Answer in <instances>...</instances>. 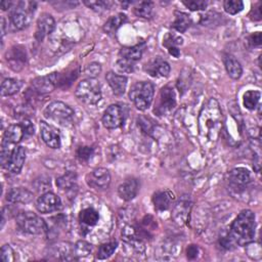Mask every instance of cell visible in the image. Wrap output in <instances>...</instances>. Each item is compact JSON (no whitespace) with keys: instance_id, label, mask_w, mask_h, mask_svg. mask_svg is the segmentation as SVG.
I'll return each instance as SVG.
<instances>
[{"instance_id":"27","label":"cell","mask_w":262,"mask_h":262,"mask_svg":"<svg viewBox=\"0 0 262 262\" xmlns=\"http://www.w3.org/2000/svg\"><path fill=\"white\" fill-rule=\"evenodd\" d=\"M223 61H224V66H225L228 76L233 80L239 79L243 74V68H242L239 61L234 56L229 55V54L224 56Z\"/></svg>"},{"instance_id":"47","label":"cell","mask_w":262,"mask_h":262,"mask_svg":"<svg viewBox=\"0 0 262 262\" xmlns=\"http://www.w3.org/2000/svg\"><path fill=\"white\" fill-rule=\"evenodd\" d=\"M249 43L251 46H260L261 45V33L260 32H255L254 34L249 36L248 39Z\"/></svg>"},{"instance_id":"19","label":"cell","mask_w":262,"mask_h":262,"mask_svg":"<svg viewBox=\"0 0 262 262\" xmlns=\"http://www.w3.org/2000/svg\"><path fill=\"white\" fill-rule=\"evenodd\" d=\"M40 134L47 146L51 148H58L60 146V135L58 130L44 121H40Z\"/></svg>"},{"instance_id":"38","label":"cell","mask_w":262,"mask_h":262,"mask_svg":"<svg viewBox=\"0 0 262 262\" xmlns=\"http://www.w3.org/2000/svg\"><path fill=\"white\" fill-rule=\"evenodd\" d=\"M78 74H79V69L73 70V71H71L70 73H67V74H64V75L59 74L57 87H60V88H68V87L72 84V82L77 78Z\"/></svg>"},{"instance_id":"16","label":"cell","mask_w":262,"mask_h":262,"mask_svg":"<svg viewBox=\"0 0 262 262\" xmlns=\"http://www.w3.org/2000/svg\"><path fill=\"white\" fill-rule=\"evenodd\" d=\"M36 208L42 214L55 212L61 208V200L55 193L48 191L39 196L36 203Z\"/></svg>"},{"instance_id":"46","label":"cell","mask_w":262,"mask_h":262,"mask_svg":"<svg viewBox=\"0 0 262 262\" xmlns=\"http://www.w3.org/2000/svg\"><path fill=\"white\" fill-rule=\"evenodd\" d=\"M199 254V247L196 245H189L186 248V257L189 260H193L198 257Z\"/></svg>"},{"instance_id":"32","label":"cell","mask_w":262,"mask_h":262,"mask_svg":"<svg viewBox=\"0 0 262 262\" xmlns=\"http://www.w3.org/2000/svg\"><path fill=\"white\" fill-rule=\"evenodd\" d=\"M77 174L72 171L66 172L62 176L56 178V186L61 190H69L76 185Z\"/></svg>"},{"instance_id":"22","label":"cell","mask_w":262,"mask_h":262,"mask_svg":"<svg viewBox=\"0 0 262 262\" xmlns=\"http://www.w3.org/2000/svg\"><path fill=\"white\" fill-rule=\"evenodd\" d=\"M105 80L108 83L112 91L115 95H123L127 87V77L123 75L116 74L114 72H107L105 75Z\"/></svg>"},{"instance_id":"4","label":"cell","mask_w":262,"mask_h":262,"mask_svg":"<svg viewBox=\"0 0 262 262\" xmlns=\"http://www.w3.org/2000/svg\"><path fill=\"white\" fill-rule=\"evenodd\" d=\"M155 86L151 82L141 81L132 85L129 91V98L139 111L147 110L154 98Z\"/></svg>"},{"instance_id":"33","label":"cell","mask_w":262,"mask_h":262,"mask_svg":"<svg viewBox=\"0 0 262 262\" xmlns=\"http://www.w3.org/2000/svg\"><path fill=\"white\" fill-rule=\"evenodd\" d=\"M154 3L151 1H141L135 4L133 12L135 15L142 18H150L152 15Z\"/></svg>"},{"instance_id":"17","label":"cell","mask_w":262,"mask_h":262,"mask_svg":"<svg viewBox=\"0 0 262 262\" xmlns=\"http://www.w3.org/2000/svg\"><path fill=\"white\" fill-rule=\"evenodd\" d=\"M145 73L154 78H166L169 76L171 68L170 64L161 57H155L146 62L143 67Z\"/></svg>"},{"instance_id":"2","label":"cell","mask_w":262,"mask_h":262,"mask_svg":"<svg viewBox=\"0 0 262 262\" xmlns=\"http://www.w3.org/2000/svg\"><path fill=\"white\" fill-rule=\"evenodd\" d=\"M255 230V213L249 209H246L243 210L232 221L228 234L235 246H247L254 242Z\"/></svg>"},{"instance_id":"35","label":"cell","mask_w":262,"mask_h":262,"mask_svg":"<svg viewBox=\"0 0 262 262\" xmlns=\"http://www.w3.org/2000/svg\"><path fill=\"white\" fill-rule=\"evenodd\" d=\"M117 247H118V243L116 241L104 243V244L100 245L98 248L97 254H96V258L98 260H103V259L110 258L116 251Z\"/></svg>"},{"instance_id":"10","label":"cell","mask_w":262,"mask_h":262,"mask_svg":"<svg viewBox=\"0 0 262 262\" xmlns=\"http://www.w3.org/2000/svg\"><path fill=\"white\" fill-rule=\"evenodd\" d=\"M126 119L124 106L119 103L111 104L102 115V124L106 129H117L123 126Z\"/></svg>"},{"instance_id":"21","label":"cell","mask_w":262,"mask_h":262,"mask_svg":"<svg viewBox=\"0 0 262 262\" xmlns=\"http://www.w3.org/2000/svg\"><path fill=\"white\" fill-rule=\"evenodd\" d=\"M139 189L138 180L134 177L126 178L118 187L119 196L124 201H131L133 200Z\"/></svg>"},{"instance_id":"49","label":"cell","mask_w":262,"mask_h":262,"mask_svg":"<svg viewBox=\"0 0 262 262\" xmlns=\"http://www.w3.org/2000/svg\"><path fill=\"white\" fill-rule=\"evenodd\" d=\"M12 5H13V2H11V1H1V3H0L2 10H6L7 8L10 9L12 7Z\"/></svg>"},{"instance_id":"37","label":"cell","mask_w":262,"mask_h":262,"mask_svg":"<svg viewBox=\"0 0 262 262\" xmlns=\"http://www.w3.org/2000/svg\"><path fill=\"white\" fill-rule=\"evenodd\" d=\"M84 4L87 5L89 8H91L92 10L101 13L103 11L108 10L112 7L113 2L104 1V0H98V1L96 0V1H84Z\"/></svg>"},{"instance_id":"45","label":"cell","mask_w":262,"mask_h":262,"mask_svg":"<svg viewBox=\"0 0 262 262\" xmlns=\"http://www.w3.org/2000/svg\"><path fill=\"white\" fill-rule=\"evenodd\" d=\"M24 129V132H25V136H31V135H34L35 133V128H34V125L33 123L31 122L30 119H23V121L19 123Z\"/></svg>"},{"instance_id":"3","label":"cell","mask_w":262,"mask_h":262,"mask_svg":"<svg viewBox=\"0 0 262 262\" xmlns=\"http://www.w3.org/2000/svg\"><path fill=\"white\" fill-rule=\"evenodd\" d=\"M37 3L32 1H18L9 9V23L13 30H23L30 26L36 10Z\"/></svg>"},{"instance_id":"8","label":"cell","mask_w":262,"mask_h":262,"mask_svg":"<svg viewBox=\"0 0 262 262\" xmlns=\"http://www.w3.org/2000/svg\"><path fill=\"white\" fill-rule=\"evenodd\" d=\"M44 116L59 125L68 126L73 123L75 112L62 101H52L45 107Z\"/></svg>"},{"instance_id":"28","label":"cell","mask_w":262,"mask_h":262,"mask_svg":"<svg viewBox=\"0 0 262 262\" xmlns=\"http://www.w3.org/2000/svg\"><path fill=\"white\" fill-rule=\"evenodd\" d=\"M127 20V16L124 13H118L116 15H112L111 17H108V19L104 23L102 29L105 34L114 35L118 31V29Z\"/></svg>"},{"instance_id":"7","label":"cell","mask_w":262,"mask_h":262,"mask_svg":"<svg viewBox=\"0 0 262 262\" xmlns=\"http://www.w3.org/2000/svg\"><path fill=\"white\" fill-rule=\"evenodd\" d=\"M16 226L18 229L30 234H41L48 231L45 221L33 212H20L16 216Z\"/></svg>"},{"instance_id":"30","label":"cell","mask_w":262,"mask_h":262,"mask_svg":"<svg viewBox=\"0 0 262 262\" xmlns=\"http://www.w3.org/2000/svg\"><path fill=\"white\" fill-rule=\"evenodd\" d=\"M191 25V19L189 15L182 11H174V21L172 23V28L179 33H184Z\"/></svg>"},{"instance_id":"29","label":"cell","mask_w":262,"mask_h":262,"mask_svg":"<svg viewBox=\"0 0 262 262\" xmlns=\"http://www.w3.org/2000/svg\"><path fill=\"white\" fill-rule=\"evenodd\" d=\"M98 220H99V214L92 207L85 208L79 213V222L82 225H85L87 227L95 226Z\"/></svg>"},{"instance_id":"23","label":"cell","mask_w":262,"mask_h":262,"mask_svg":"<svg viewBox=\"0 0 262 262\" xmlns=\"http://www.w3.org/2000/svg\"><path fill=\"white\" fill-rule=\"evenodd\" d=\"M152 204L155 206V209L159 212L168 210L171 205L173 204L175 196L174 193L169 190H161L157 191L152 194Z\"/></svg>"},{"instance_id":"42","label":"cell","mask_w":262,"mask_h":262,"mask_svg":"<svg viewBox=\"0 0 262 262\" xmlns=\"http://www.w3.org/2000/svg\"><path fill=\"white\" fill-rule=\"evenodd\" d=\"M0 260L4 262H12L15 260L14 252L10 247V245L2 246L1 252H0Z\"/></svg>"},{"instance_id":"20","label":"cell","mask_w":262,"mask_h":262,"mask_svg":"<svg viewBox=\"0 0 262 262\" xmlns=\"http://www.w3.org/2000/svg\"><path fill=\"white\" fill-rule=\"evenodd\" d=\"M25 161H26V149H25V147H23L20 145L15 146L12 149V151L9 156V159H8V162H7V165H6L5 168L10 173L18 174L23 169Z\"/></svg>"},{"instance_id":"43","label":"cell","mask_w":262,"mask_h":262,"mask_svg":"<svg viewBox=\"0 0 262 262\" xmlns=\"http://www.w3.org/2000/svg\"><path fill=\"white\" fill-rule=\"evenodd\" d=\"M101 72V66L98 62H91L86 66L84 70V74L88 76V78H94L98 76Z\"/></svg>"},{"instance_id":"34","label":"cell","mask_w":262,"mask_h":262,"mask_svg":"<svg viewBox=\"0 0 262 262\" xmlns=\"http://www.w3.org/2000/svg\"><path fill=\"white\" fill-rule=\"evenodd\" d=\"M261 93L257 90H249L244 94V105L246 108L250 111H254L257 106H259Z\"/></svg>"},{"instance_id":"1","label":"cell","mask_w":262,"mask_h":262,"mask_svg":"<svg viewBox=\"0 0 262 262\" xmlns=\"http://www.w3.org/2000/svg\"><path fill=\"white\" fill-rule=\"evenodd\" d=\"M222 111L216 98H210L202 106L198 117V129L203 137L216 141L222 129Z\"/></svg>"},{"instance_id":"26","label":"cell","mask_w":262,"mask_h":262,"mask_svg":"<svg viewBox=\"0 0 262 262\" xmlns=\"http://www.w3.org/2000/svg\"><path fill=\"white\" fill-rule=\"evenodd\" d=\"M25 132L20 124H12L9 125L3 135V142H6L8 144H16L20 142V140L24 138Z\"/></svg>"},{"instance_id":"39","label":"cell","mask_w":262,"mask_h":262,"mask_svg":"<svg viewBox=\"0 0 262 262\" xmlns=\"http://www.w3.org/2000/svg\"><path fill=\"white\" fill-rule=\"evenodd\" d=\"M223 8L229 14H236L244 9V3L239 0H225Z\"/></svg>"},{"instance_id":"40","label":"cell","mask_w":262,"mask_h":262,"mask_svg":"<svg viewBox=\"0 0 262 262\" xmlns=\"http://www.w3.org/2000/svg\"><path fill=\"white\" fill-rule=\"evenodd\" d=\"M137 121H138V126L140 127L142 132H144L147 135L152 134V132L155 130V122L151 119L146 118L144 116H140V117H138Z\"/></svg>"},{"instance_id":"31","label":"cell","mask_w":262,"mask_h":262,"mask_svg":"<svg viewBox=\"0 0 262 262\" xmlns=\"http://www.w3.org/2000/svg\"><path fill=\"white\" fill-rule=\"evenodd\" d=\"M23 86V81L17 79L7 78L3 80L1 84V95L2 96H10L17 93Z\"/></svg>"},{"instance_id":"24","label":"cell","mask_w":262,"mask_h":262,"mask_svg":"<svg viewBox=\"0 0 262 262\" xmlns=\"http://www.w3.org/2000/svg\"><path fill=\"white\" fill-rule=\"evenodd\" d=\"M33 192L24 187L11 188L6 194V201L11 204H28L33 200Z\"/></svg>"},{"instance_id":"41","label":"cell","mask_w":262,"mask_h":262,"mask_svg":"<svg viewBox=\"0 0 262 262\" xmlns=\"http://www.w3.org/2000/svg\"><path fill=\"white\" fill-rule=\"evenodd\" d=\"M182 3L191 11L195 10H205L208 6V2L205 0H188L182 1Z\"/></svg>"},{"instance_id":"5","label":"cell","mask_w":262,"mask_h":262,"mask_svg":"<svg viewBox=\"0 0 262 262\" xmlns=\"http://www.w3.org/2000/svg\"><path fill=\"white\" fill-rule=\"evenodd\" d=\"M145 42H140L134 46L122 47L118 54L116 68L122 73H131L134 70L135 63L141 58Z\"/></svg>"},{"instance_id":"6","label":"cell","mask_w":262,"mask_h":262,"mask_svg":"<svg viewBox=\"0 0 262 262\" xmlns=\"http://www.w3.org/2000/svg\"><path fill=\"white\" fill-rule=\"evenodd\" d=\"M75 95L79 100L88 105L96 104L101 99L100 84L94 78L84 79L77 85Z\"/></svg>"},{"instance_id":"13","label":"cell","mask_w":262,"mask_h":262,"mask_svg":"<svg viewBox=\"0 0 262 262\" xmlns=\"http://www.w3.org/2000/svg\"><path fill=\"white\" fill-rule=\"evenodd\" d=\"M250 173L246 168L236 167L230 170V172L228 173L227 181L229 183V188L236 192L243 191L250 183Z\"/></svg>"},{"instance_id":"11","label":"cell","mask_w":262,"mask_h":262,"mask_svg":"<svg viewBox=\"0 0 262 262\" xmlns=\"http://www.w3.org/2000/svg\"><path fill=\"white\" fill-rule=\"evenodd\" d=\"M59 73H51L35 78L31 83V91L37 95L47 94L53 91L58 84Z\"/></svg>"},{"instance_id":"50","label":"cell","mask_w":262,"mask_h":262,"mask_svg":"<svg viewBox=\"0 0 262 262\" xmlns=\"http://www.w3.org/2000/svg\"><path fill=\"white\" fill-rule=\"evenodd\" d=\"M1 21H2V36H4V34H5V19H4V17H1Z\"/></svg>"},{"instance_id":"48","label":"cell","mask_w":262,"mask_h":262,"mask_svg":"<svg viewBox=\"0 0 262 262\" xmlns=\"http://www.w3.org/2000/svg\"><path fill=\"white\" fill-rule=\"evenodd\" d=\"M254 13V16H252L251 18L254 19V20H260L261 19V8H260V4L258 7H254L251 11L250 14Z\"/></svg>"},{"instance_id":"9","label":"cell","mask_w":262,"mask_h":262,"mask_svg":"<svg viewBox=\"0 0 262 262\" xmlns=\"http://www.w3.org/2000/svg\"><path fill=\"white\" fill-rule=\"evenodd\" d=\"M176 106V95L174 88L170 85L164 86L158 95L154 113L158 116H165L171 113Z\"/></svg>"},{"instance_id":"15","label":"cell","mask_w":262,"mask_h":262,"mask_svg":"<svg viewBox=\"0 0 262 262\" xmlns=\"http://www.w3.org/2000/svg\"><path fill=\"white\" fill-rule=\"evenodd\" d=\"M5 58L9 68L13 71H20L27 61L26 48L21 45H14L7 50L5 53Z\"/></svg>"},{"instance_id":"12","label":"cell","mask_w":262,"mask_h":262,"mask_svg":"<svg viewBox=\"0 0 262 262\" xmlns=\"http://www.w3.org/2000/svg\"><path fill=\"white\" fill-rule=\"evenodd\" d=\"M191 207L192 202L189 195L184 194L180 196L172 209L171 217L173 221L178 225H184L185 223H187Z\"/></svg>"},{"instance_id":"25","label":"cell","mask_w":262,"mask_h":262,"mask_svg":"<svg viewBox=\"0 0 262 262\" xmlns=\"http://www.w3.org/2000/svg\"><path fill=\"white\" fill-rule=\"evenodd\" d=\"M182 43L183 39L174 33H167L163 39V45L167 48L168 52L176 58L180 55L179 46L182 45Z\"/></svg>"},{"instance_id":"36","label":"cell","mask_w":262,"mask_h":262,"mask_svg":"<svg viewBox=\"0 0 262 262\" xmlns=\"http://www.w3.org/2000/svg\"><path fill=\"white\" fill-rule=\"evenodd\" d=\"M93 247L86 241H78L74 247V254L77 258L87 257L92 253Z\"/></svg>"},{"instance_id":"14","label":"cell","mask_w":262,"mask_h":262,"mask_svg":"<svg viewBox=\"0 0 262 262\" xmlns=\"http://www.w3.org/2000/svg\"><path fill=\"white\" fill-rule=\"evenodd\" d=\"M86 183L94 189H106L111 183V174L105 168H96L86 175Z\"/></svg>"},{"instance_id":"18","label":"cell","mask_w":262,"mask_h":262,"mask_svg":"<svg viewBox=\"0 0 262 262\" xmlns=\"http://www.w3.org/2000/svg\"><path fill=\"white\" fill-rule=\"evenodd\" d=\"M55 28V20L49 13H43L37 20V28L35 32V38L41 42L45 37L50 35Z\"/></svg>"},{"instance_id":"44","label":"cell","mask_w":262,"mask_h":262,"mask_svg":"<svg viewBox=\"0 0 262 262\" xmlns=\"http://www.w3.org/2000/svg\"><path fill=\"white\" fill-rule=\"evenodd\" d=\"M93 155V147L90 146H79L76 150V156L81 161H88Z\"/></svg>"}]
</instances>
